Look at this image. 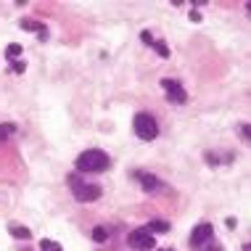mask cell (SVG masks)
Here are the masks:
<instances>
[{"label": "cell", "mask_w": 251, "mask_h": 251, "mask_svg": "<svg viewBox=\"0 0 251 251\" xmlns=\"http://www.w3.org/2000/svg\"><path fill=\"white\" fill-rule=\"evenodd\" d=\"M77 172H106L108 167H111V159H108L106 151H100V148H90V151L79 153L77 156Z\"/></svg>", "instance_id": "1"}, {"label": "cell", "mask_w": 251, "mask_h": 251, "mask_svg": "<svg viewBox=\"0 0 251 251\" xmlns=\"http://www.w3.org/2000/svg\"><path fill=\"white\" fill-rule=\"evenodd\" d=\"M132 130L140 140L151 143V140H156V135H159V125H156V119L148 111H140V114H135V119H132Z\"/></svg>", "instance_id": "2"}, {"label": "cell", "mask_w": 251, "mask_h": 251, "mask_svg": "<svg viewBox=\"0 0 251 251\" xmlns=\"http://www.w3.org/2000/svg\"><path fill=\"white\" fill-rule=\"evenodd\" d=\"M69 182H72V193H74V199H77L79 203L98 201V199H100V185H96V182H85V180H79V175H72Z\"/></svg>", "instance_id": "3"}, {"label": "cell", "mask_w": 251, "mask_h": 251, "mask_svg": "<svg viewBox=\"0 0 251 251\" xmlns=\"http://www.w3.org/2000/svg\"><path fill=\"white\" fill-rule=\"evenodd\" d=\"M161 90H164V96L169 103H175V106H185L188 103V93H185V87H182L177 79H161Z\"/></svg>", "instance_id": "4"}, {"label": "cell", "mask_w": 251, "mask_h": 251, "mask_svg": "<svg viewBox=\"0 0 251 251\" xmlns=\"http://www.w3.org/2000/svg\"><path fill=\"white\" fill-rule=\"evenodd\" d=\"M127 243H130V249H135V251H153L156 249V238L146 227L132 230V233L127 235Z\"/></svg>", "instance_id": "5"}, {"label": "cell", "mask_w": 251, "mask_h": 251, "mask_svg": "<svg viewBox=\"0 0 251 251\" xmlns=\"http://www.w3.org/2000/svg\"><path fill=\"white\" fill-rule=\"evenodd\" d=\"M212 235H214V227L209 225V222H201L199 227H193V233H191V243L196 249H201V246H206L209 241H212Z\"/></svg>", "instance_id": "6"}, {"label": "cell", "mask_w": 251, "mask_h": 251, "mask_svg": "<svg viewBox=\"0 0 251 251\" xmlns=\"http://www.w3.org/2000/svg\"><path fill=\"white\" fill-rule=\"evenodd\" d=\"M135 177H138V182L143 185V191H159L161 188V180L159 177H153V175H148V172H135Z\"/></svg>", "instance_id": "7"}, {"label": "cell", "mask_w": 251, "mask_h": 251, "mask_svg": "<svg viewBox=\"0 0 251 251\" xmlns=\"http://www.w3.org/2000/svg\"><path fill=\"white\" fill-rule=\"evenodd\" d=\"M19 26L26 32H37V37L40 40H48V29H45V24H40V22H32V19H22L19 22Z\"/></svg>", "instance_id": "8"}, {"label": "cell", "mask_w": 251, "mask_h": 251, "mask_svg": "<svg viewBox=\"0 0 251 251\" xmlns=\"http://www.w3.org/2000/svg\"><path fill=\"white\" fill-rule=\"evenodd\" d=\"M140 40H143L146 45H151V48H153L156 53H159L161 58H167V56H169V48H167L164 43H161V40H156V37H151V32H143V35H140Z\"/></svg>", "instance_id": "9"}, {"label": "cell", "mask_w": 251, "mask_h": 251, "mask_svg": "<svg viewBox=\"0 0 251 251\" xmlns=\"http://www.w3.org/2000/svg\"><path fill=\"white\" fill-rule=\"evenodd\" d=\"M146 230L148 233H169V222H164V220H153V222H148L146 225Z\"/></svg>", "instance_id": "10"}, {"label": "cell", "mask_w": 251, "mask_h": 251, "mask_svg": "<svg viewBox=\"0 0 251 251\" xmlns=\"http://www.w3.org/2000/svg\"><path fill=\"white\" fill-rule=\"evenodd\" d=\"M40 251H64V246H61L58 241H50V238H43L40 241Z\"/></svg>", "instance_id": "11"}, {"label": "cell", "mask_w": 251, "mask_h": 251, "mask_svg": "<svg viewBox=\"0 0 251 251\" xmlns=\"http://www.w3.org/2000/svg\"><path fill=\"white\" fill-rule=\"evenodd\" d=\"M11 235H13V238H24V241L32 238V233L26 227H22V225H11Z\"/></svg>", "instance_id": "12"}, {"label": "cell", "mask_w": 251, "mask_h": 251, "mask_svg": "<svg viewBox=\"0 0 251 251\" xmlns=\"http://www.w3.org/2000/svg\"><path fill=\"white\" fill-rule=\"evenodd\" d=\"M13 132H16V125H11V122H5V125H0V143H3V140H8Z\"/></svg>", "instance_id": "13"}, {"label": "cell", "mask_w": 251, "mask_h": 251, "mask_svg": "<svg viewBox=\"0 0 251 251\" xmlns=\"http://www.w3.org/2000/svg\"><path fill=\"white\" fill-rule=\"evenodd\" d=\"M93 241H96V243H103V241H108V230H106L103 225H98L96 230H93Z\"/></svg>", "instance_id": "14"}, {"label": "cell", "mask_w": 251, "mask_h": 251, "mask_svg": "<svg viewBox=\"0 0 251 251\" xmlns=\"http://www.w3.org/2000/svg\"><path fill=\"white\" fill-rule=\"evenodd\" d=\"M5 56H8L11 61H19V56H22V45H8V48H5Z\"/></svg>", "instance_id": "15"}, {"label": "cell", "mask_w": 251, "mask_h": 251, "mask_svg": "<svg viewBox=\"0 0 251 251\" xmlns=\"http://www.w3.org/2000/svg\"><path fill=\"white\" fill-rule=\"evenodd\" d=\"M11 69L16 72V74H22V72L26 69V64H24V61H13V64H11Z\"/></svg>", "instance_id": "16"}, {"label": "cell", "mask_w": 251, "mask_h": 251, "mask_svg": "<svg viewBox=\"0 0 251 251\" xmlns=\"http://www.w3.org/2000/svg\"><path fill=\"white\" fill-rule=\"evenodd\" d=\"M241 138L249 140V125H241Z\"/></svg>", "instance_id": "17"}, {"label": "cell", "mask_w": 251, "mask_h": 251, "mask_svg": "<svg viewBox=\"0 0 251 251\" xmlns=\"http://www.w3.org/2000/svg\"><path fill=\"white\" fill-rule=\"evenodd\" d=\"M159 251H172V249H159Z\"/></svg>", "instance_id": "18"}]
</instances>
